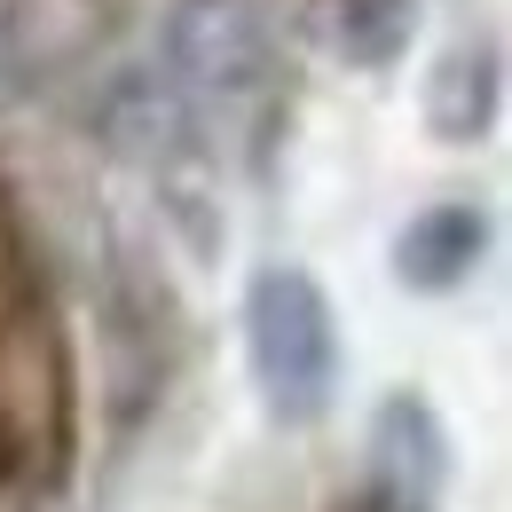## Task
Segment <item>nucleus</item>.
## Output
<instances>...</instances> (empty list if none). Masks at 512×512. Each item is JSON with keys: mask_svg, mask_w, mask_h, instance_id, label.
I'll list each match as a JSON object with an SVG mask.
<instances>
[{"mask_svg": "<svg viewBox=\"0 0 512 512\" xmlns=\"http://www.w3.org/2000/svg\"><path fill=\"white\" fill-rule=\"evenodd\" d=\"M245 355H253V379L284 426L323 418V402L339 386V323H331V300L308 268H260L253 276Z\"/></svg>", "mask_w": 512, "mask_h": 512, "instance_id": "2", "label": "nucleus"}, {"mask_svg": "<svg viewBox=\"0 0 512 512\" xmlns=\"http://www.w3.org/2000/svg\"><path fill=\"white\" fill-rule=\"evenodd\" d=\"M166 64L182 79V103L213 127H260L276 111V32L253 0H174L166 8Z\"/></svg>", "mask_w": 512, "mask_h": 512, "instance_id": "1", "label": "nucleus"}, {"mask_svg": "<svg viewBox=\"0 0 512 512\" xmlns=\"http://www.w3.org/2000/svg\"><path fill=\"white\" fill-rule=\"evenodd\" d=\"M481 237H489V221L473 213V205H434V213H418L410 229H402V284H418V292H449L457 276H473V260H481Z\"/></svg>", "mask_w": 512, "mask_h": 512, "instance_id": "3", "label": "nucleus"}]
</instances>
